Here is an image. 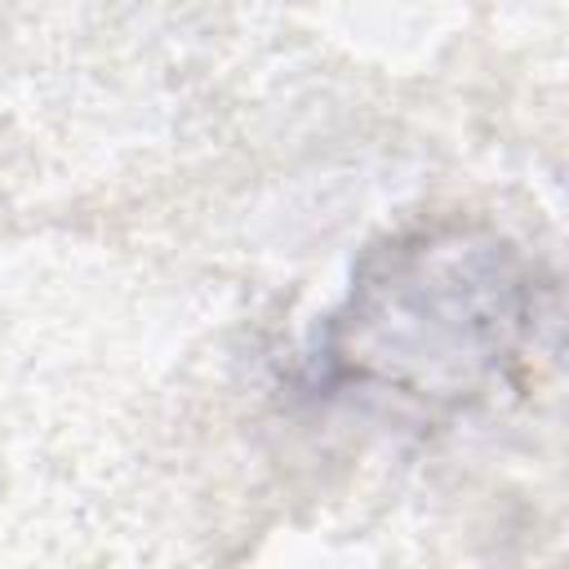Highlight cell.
<instances>
[{
    "label": "cell",
    "instance_id": "1",
    "mask_svg": "<svg viewBox=\"0 0 569 569\" xmlns=\"http://www.w3.org/2000/svg\"><path fill=\"white\" fill-rule=\"evenodd\" d=\"M525 316L529 280L502 240L422 231L365 267L333 325V360L400 396H462L511 356Z\"/></svg>",
    "mask_w": 569,
    "mask_h": 569
}]
</instances>
